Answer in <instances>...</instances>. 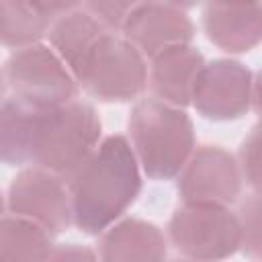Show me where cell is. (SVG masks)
Returning a JSON list of instances; mask_svg holds the SVG:
<instances>
[{
	"label": "cell",
	"mask_w": 262,
	"mask_h": 262,
	"mask_svg": "<svg viewBox=\"0 0 262 262\" xmlns=\"http://www.w3.org/2000/svg\"><path fill=\"white\" fill-rule=\"evenodd\" d=\"M66 184L74 225L88 235L106 231L141 190L139 162L131 143L123 135L104 137Z\"/></svg>",
	"instance_id": "1"
},
{
	"label": "cell",
	"mask_w": 262,
	"mask_h": 262,
	"mask_svg": "<svg viewBox=\"0 0 262 262\" xmlns=\"http://www.w3.org/2000/svg\"><path fill=\"white\" fill-rule=\"evenodd\" d=\"M100 119L92 104L72 100L55 108H35L27 135V164L57 174L66 182L98 147Z\"/></svg>",
	"instance_id": "2"
},
{
	"label": "cell",
	"mask_w": 262,
	"mask_h": 262,
	"mask_svg": "<svg viewBox=\"0 0 262 262\" xmlns=\"http://www.w3.org/2000/svg\"><path fill=\"white\" fill-rule=\"evenodd\" d=\"M127 129L135 158L147 178L170 180L178 176L194 151L190 117L154 96L133 104Z\"/></svg>",
	"instance_id": "3"
},
{
	"label": "cell",
	"mask_w": 262,
	"mask_h": 262,
	"mask_svg": "<svg viewBox=\"0 0 262 262\" xmlns=\"http://www.w3.org/2000/svg\"><path fill=\"white\" fill-rule=\"evenodd\" d=\"M74 78L100 102H129L143 92L147 66L135 45L117 33H106L86 53Z\"/></svg>",
	"instance_id": "4"
},
{
	"label": "cell",
	"mask_w": 262,
	"mask_h": 262,
	"mask_svg": "<svg viewBox=\"0 0 262 262\" xmlns=\"http://www.w3.org/2000/svg\"><path fill=\"white\" fill-rule=\"evenodd\" d=\"M168 237L194 262H221L242 248L237 215L211 203H182L168 221Z\"/></svg>",
	"instance_id": "5"
},
{
	"label": "cell",
	"mask_w": 262,
	"mask_h": 262,
	"mask_svg": "<svg viewBox=\"0 0 262 262\" xmlns=\"http://www.w3.org/2000/svg\"><path fill=\"white\" fill-rule=\"evenodd\" d=\"M2 78L4 90L12 98L35 108H55L76 100L72 70L53 49L41 43L12 51L4 63Z\"/></svg>",
	"instance_id": "6"
},
{
	"label": "cell",
	"mask_w": 262,
	"mask_h": 262,
	"mask_svg": "<svg viewBox=\"0 0 262 262\" xmlns=\"http://www.w3.org/2000/svg\"><path fill=\"white\" fill-rule=\"evenodd\" d=\"M6 213L29 219L53 235L74 223L66 180L37 166L20 170L8 184Z\"/></svg>",
	"instance_id": "7"
},
{
	"label": "cell",
	"mask_w": 262,
	"mask_h": 262,
	"mask_svg": "<svg viewBox=\"0 0 262 262\" xmlns=\"http://www.w3.org/2000/svg\"><path fill=\"white\" fill-rule=\"evenodd\" d=\"M252 72L235 59H213L203 66L194 90L192 106L211 121H233L252 106Z\"/></svg>",
	"instance_id": "8"
},
{
	"label": "cell",
	"mask_w": 262,
	"mask_h": 262,
	"mask_svg": "<svg viewBox=\"0 0 262 262\" xmlns=\"http://www.w3.org/2000/svg\"><path fill=\"white\" fill-rule=\"evenodd\" d=\"M242 190L237 160L219 145H201L178 174V194L184 203L231 205Z\"/></svg>",
	"instance_id": "9"
},
{
	"label": "cell",
	"mask_w": 262,
	"mask_h": 262,
	"mask_svg": "<svg viewBox=\"0 0 262 262\" xmlns=\"http://www.w3.org/2000/svg\"><path fill=\"white\" fill-rule=\"evenodd\" d=\"M121 31L123 37L149 59L164 49L188 45L194 37L190 16L180 4L172 2H135Z\"/></svg>",
	"instance_id": "10"
},
{
	"label": "cell",
	"mask_w": 262,
	"mask_h": 262,
	"mask_svg": "<svg viewBox=\"0 0 262 262\" xmlns=\"http://www.w3.org/2000/svg\"><path fill=\"white\" fill-rule=\"evenodd\" d=\"M205 66V57L190 45H176L151 57L147 82L154 98L184 108L192 104V90Z\"/></svg>",
	"instance_id": "11"
},
{
	"label": "cell",
	"mask_w": 262,
	"mask_h": 262,
	"mask_svg": "<svg viewBox=\"0 0 262 262\" xmlns=\"http://www.w3.org/2000/svg\"><path fill=\"white\" fill-rule=\"evenodd\" d=\"M203 29L221 51L246 53L262 43V4H205Z\"/></svg>",
	"instance_id": "12"
},
{
	"label": "cell",
	"mask_w": 262,
	"mask_h": 262,
	"mask_svg": "<svg viewBox=\"0 0 262 262\" xmlns=\"http://www.w3.org/2000/svg\"><path fill=\"white\" fill-rule=\"evenodd\" d=\"M166 252L162 229L137 217L111 225L98 242L100 262H164Z\"/></svg>",
	"instance_id": "13"
},
{
	"label": "cell",
	"mask_w": 262,
	"mask_h": 262,
	"mask_svg": "<svg viewBox=\"0 0 262 262\" xmlns=\"http://www.w3.org/2000/svg\"><path fill=\"white\" fill-rule=\"evenodd\" d=\"M74 2H0V37L4 47L25 49L37 45L43 35H49L57 16L74 8Z\"/></svg>",
	"instance_id": "14"
},
{
	"label": "cell",
	"mask_w": 262,
	"mask_h": 262,
	"mask_svg": "<svg viewBox=\"0 0 262 262\" xmlns=\"http://www.w3.org/2000/svg\"><path fill=\"white\" fill-rule=\"evenodd\" d=\"M106 33L111 31L100 25V20L90 10H86L84 4H76L55 18L49 29V43L61 61L72 70V74H76L86 53Z\"/></svg>",
	"instance_id": "15"
},
{
	"label": "cell",
	"mask_w": 262,
	"mask_h": 262,
	"mask_svg": "<svg viewBox=\"0 0 262 262\" xmlns=\"http://www.w3.org/2000/svg\"><path fill=\"white\" fill-rule=\"evenodd\" d=\"M51 235L29 219L4 215L0 221V262H47L55 248Z\"/></svg>",
	"instance_id": "16"
},
{
	"label": "cell",
	"mask_w": 262,
	"mask_h": 262,
	"mask_svg": "<svg viewBox=\"0 0 262 262\" xmlns=\"http://www.w3.org/2000/svg\"><path fill=\"white\" fill-rule=\"evenodd\" d=\"M237 219L242 227L239 250L252 262H262V194H254L242 203Z\"/></svg>",
	"instance_id": "17"
},
{
	"label": "cell",
	"mask_w": 262,
	"mask_h": 262,
	"mask_svg": "<svg viewBox=\"0 0 262 262\" xmlns=\"http://www.w3.org/2000/svg\"><path fill=\"white\" fill-rule=\"evenodd\" d=\"M237 164L248 186H252L256 194H262V123L254 125L242 141Z\"/></svg>",
	"instance_id": "18"
},
{
	"label": "cell",
	"mask_w": 262,
	"mask_h": 262,
	"mask_svg": "<svg viewBox=\"0 0 262 262\" xmlns=\"http://www.w3.org/2000/svg\"><path fill=\"white\" fill-rule=\"evenodd\" d=\"M84 6L100 20V25L115 33L117 29H123L135 2H84Z\"/></svg>",
	"instance_id": "19"
},
{
	"label": "cell",
	"mask_w": 262,
	"mask_h": 262,
	"mask_svg": "<svg viewBox=\"0 0 262 262\" xmlns=\"http://www.w3.org/2000/svg\"><path fill=\"white\" fill-rule=\"evenodd\" d=\"M47 262H98L92 248L82 244H59L53 248Z\"/></svg>",
	"instance_id": "20"
},
{
	"label": "cell",
	"mask_w": 262,
	"mask_h": 262,
	"mask_svg": "<svg viewBox=\"0 0 262 262\" xmlns=\"http://www.w3.org/2000/svg\"><path fill=\"white\" fill-rule=\"evenodd\" d=\"M252 106L256 111V115L262 119V70L256 74L254 78V86H252Z\"/></svg>",
	"instance_id": "21"
},
{
	"label": "cell",
	"mask_w": 262,
	"mask_h": 262,
	"mask_svg": "<svg viewBox=\"0 0 262 262\" xmlns=\"http://www.w3.org/2000/svg\"><path fill=\"white\" fill-rule=\"evenodd\" d=\"M170 262H194V260H180L178 258V260H170Z\"/></svg>",
	"instance_id": "22"
}]
</instances>
